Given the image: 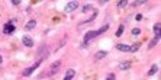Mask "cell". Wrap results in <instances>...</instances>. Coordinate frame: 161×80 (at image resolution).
I'll list each match as a JSON object with an SVG mask.
<instances>
[{
	"label": "cell",
	"mask_w": 161,
	"mask_h": 80,
	"mask_svg": "<svg viewBox=\"0 0 161 80\" xmlns=\"http://www.w3.org/2000/svg\"><path fill=\"white\" fill-rule=\"evenodd\" d=\"M35 26H36V20H35V19H32V20H29V22L25 25V29H28V31H29V29H33Z\"/></svg>",
	"instance_id": "13"
},
{
	"label": "cell",
	"mask_w": 161,
	"mask_h": 80,
	"mask_svg": "<svg viewBox=\"0 0 161 80\" xmlns=\"http://www.w3.org/2000/svg\"><path fill=\"white\" fill-rule=\"evenodd\" d=\"M97 15H99V12H97V10H94V12H93V15H92V16H90L89 19H86V20L80 22V23H78V26H81V25H86V23H90V22H93V20H94V19L97 17Z\"/></svg>",
	"instance_id": "8"
},
{
	"label": "cell",
	"mask_w": 161,
	"mask_h": 80,
	"mask_svg": "<svg viewBox=\"0 0 161 80\" xmlns=\"http://www.w3.org/2000/svg\"><path fill=\"white\" fill-rule=\"evenodd\" d=\"M106 79H107V80H115V79H116V76H115L113 73H109V74L106 76Z\"/></svg>",
	"instance_id": "18"
},
{
	"label": "cell",
	"mask_w": 161,
	"mask_h": 80,
	"mask_svg": "<svg viewBox=\"0 0 161 80\" xmlns=\"http://www.w3.org/2000/svg\"><path fill=\"white\" fill-rule=\"evenodd\" d=\"M109 29V25L106 23V25H103V26H100L97 31H89V32H86V35H84V38H83V44H81V47L83 48H87L89 47V42L93 39V38H96V36H99L100 33H103V32H106Z\"/></svg>",
	"instance_id": "1"
},
{
	"label": "cell",
	"mask_w": 161,
	"mask_h": 80,
	"mask_svg": "<svg viewBox=\"0 0 161 80\" xmlns=\"http://www.w3.org/2000/svg\"><path fill=\"white\" fill-rule=\"evenodd\" d=\"M126 4H128V1H119V3H118V7L122 9V7H125Z\"/></svg>",
	"instance_id": "19"
},
{
	"label": "cell",
	"mask_w": 161,
	"mask_h": 80,
	"mask_svg": "<svg viewBox=\"0 0 161 80\" xmlns=\"http://www.w3.org/2000/svg\"><path fill=\"white\" fill-rule=\"evenodd\" d=\"M60 68H61V61H54L52 65H51V70H49V73H48V77L57 74V73L60 71Z\"/></svg>",
	"instance_id": "5"
},
{
	"label": "cell",
	"mask_w": 161,
	"mask_h": 80,
	"mask_svg": "<svg viewBox=\"0 0 161 80\" xmlns=\"http://www.w3.org/2000/svg\"><path fill=\"white\" fill-rule=\"evenodd\" d=\"M123 31H125V26H123V25H121V26H119V28H118V31H116V32H115V35H116V36H118V38H119V36H121V35H122V33H123Z\"/></svg>",
	"instance_id": "15"
},
{
	"label": "cell",
	"mask_w": 161,
	"mask_h": 80,
	"mask_svg": "<svg viewBox=\"0 0 161 80\" xmlns=\"http://www.w3.org/2000/svg\"><path fill=\"white\" fill-rule=\"evenodd\" d=\"M22 42H23V45L28 47V48H32V47H33V39H32L31 36H23V38H22Z\"/></svg>",
	"instance_id": "9"
},
{
	"label": "cell",
	"mask_w": 161,
	"mask_h": 80,
	"mask_svg": "<svg viewBox=\"0 0 161 80\" xmlns=\"http://www.w3.org/2000/svg\"><path fill=\"white\" fill-rule=\"evenodd\" d=\"M1 63H3V58H1V55H0V64H1Z\"/></svg>",
	"instance_id": "24"
},
{
	"label": "cell",
	"mask_w": 161,
	"mask_h": 80,
	"mask_svg": "<svg viewBox=\"0 0 161 80\" xmlns=\"http://www.w3.org/2000/svg\"><path fill=\"white\" fill-rule=\"evenodd\" d=\"M139 33H141V29H139V28H134V29H132V35H134V36H138Z\"/></svg>",
	"instance_id": "17"
},
{
	"label": "cell",
	"mask_w": 161,
	"mask_h": 80,
	"mask_svg": "<svg viewBox=\"0 0 161 80\" xmlns=\"http://www.w3.org/2000/svg\"><path fill=\"white\" fill-rule=\"evenodd\" d=\"M15 31H16V28H15V25H13V20H7V22L4 23V26H3V33L10 35V33H13Z\"/></svg>",
	"instance_id": "4"
},
{
	"label": "cell",
	"mask_w": 161,
	"mask_h": 80,
	"mask_svg": "<svg viewBox=\"0 0 161 80\" xmlns=\"http://www.w3.org/2000/svg\"><path fill=\"white\" fill-rule=\"evenodd\" d=\"M42 61H44L42 58H39L38 61H35V63H33V65H31V67H28V68H25V70H23L22 76H23V77H29V76H32V73H33V71H35V70L41 65V63H42Z\"/></svg>",
	"instance_id": "3"
},
{
	"label": "cell",
	"mask_w": 161,
	"mask_h": 80,
	"mask_svg": "<svg viewBox=\"0 0 161 80\" xmlns=\"http://www.w3.org/2000/svg\"><path fill=\"white\" fill-rule=\"evenodd\" d=\"M119 68L121 70H129L131 68V61H123L119 64Z\"/></svg>",
	"instance_id": "14"
},
{
	"label": "cell",
	"mask_w": 161,
	"mask_h": 80,
	"mask_svg": "<svg viewBox=\"0 0 161 80\" xmlns=\"http://www.w3.org/2000/svg\"><path fill=\"white\" fill-rule=\"evenodd\" d=\"M99 3H100V4H106V3H107V0H100Z\"/></svg>",
	"instance_id": "23"
},
{
	"label": "cell",
	"mask_w": 161,
	"mask_h": 80,
	"mask_svg": "<svg viewBox=\"0 0 161 80\" xmlns=\"http://www.w3.org/2000/svg\"><path fill=\"white\" fill-rule=\"evenodd\" d=\"M158 41H160V33H155V36L148 42V49H153V48L158 44Z\"/></svg>",
	"instance_id": "7"
},
{
	"label": "cell",
	"mask_w": 161,
	"mask_h": 80,
	"mask_svg": "<svg viewBox=\"0 0 161 80\" xmlns=\"http://www.w3.org/2000/svg\"><path fill=\"white\" fill-rule=\"evenodd\" d=\"M106 55H107V51H103V49H100V51H97V52H96V55H94V61H99V60L105 58Z\"/></svg>",
	"instance_id": "10"
},
{
	"label": "cell",
	"mask_w": 161,
	"mask_h": 80,
	"mask_svg": "<svg viewBox=\"0 0 161 80\" xmlns=\"http://www.w3.org/2000/svg\"><path fill=\"white\" fill-rule=\"evenodd\" d=\"M139 42H137L135 45H125V44H118L116 45V49L118 51H126V52H137L139 49Z\"/></svg>",
	"instance_id": "2"
},
{
	"label": "cell",
	"mask_w": 161,
	"mask_h": 80,
	"mask_svg": "<svg viewBox=\"0 0 161 80\" xmlns=\"http://www.w3.org/2000/svg\"><path fill=\"white\" fill-rule=\"evenodd\" d=\"M76 76V70L74 68H68L67 71H65V76H64V80H70V79H73Z\"/></svg>",
	"instance_id": "11"
},
{
	"label": "cell",
	"mask_w": 161,
	"mask_h": 80,
	"mask_svg": "<svg viewBox=\"0 0 161 80\" xmlns=\"http://www.w3.org/2000/svg\"><path fill=\"white\" fill-rule=\"evenodd\" d=\"M77 7H78V1H68V3H67V6H65V12H67V13L74 12Z\"/></svg>",
	"instance_id": "6"
},
{
	"label": "cell",
	"mask_w": 161,
	"mask_h": 80,
	"mask_svg": "<svg viewBox=\"0 0 161 80\" xmlns=\"http://www.w3.org/2000/svg\"><path fill=\"white\" fill-rule=\"evenodd\" d=\"M92 9H93V6H92V4H86V6L81 9V12H83V13H86V12H89V10H92Z\"/></svg>",
	"instance_id": "16"
},
{
	"label": "cell",
	"mask_w": 161,
	"mask_h": 80,
	"mask_svg": "<svg viewBox=\"0 0 161 80\" xmlns=\"http://www.w3.org/2000/svg\"><path fill=\"white\" fill-rule=\"evenodd\" d=\"M154 32H155V33H160V23H155V25H154Z\"/></svg>",
	"instance_id": "20"
},
{
	"label": "cell",
	"mask_w": 161,
	"mask_h": 80,
	"mask_svg": "<svg viewBox=\"0 0 161 80\" xmlns=\"http://www.w3.org/2000/svg\"><path fill=\"white\" fill-rule=\"evenodd\" d=\"M20 3H22L20 0H12V4H13V6H19Z\"/></svg>",
	"instance_id": "21"
},
{
	"label": "cell",
	"mask_w": 161,
	"mask_h": 80,
	"mask_svg": "<svg viewBox=\"0 0 161 80\" xmlns=\"http://www.w3.org/2000/svg\"><path fill=\"white\" fill-rule=\"evenodd\" d=\"M141 19H142V15H141V13H138V15L135 16V20H141Z\"/></svg>",
	"instance_id": "22"
},
{
	"label": "cell",
	"mask_w": 161,
	"mask_h": 80,
	"mask_svg": "<svg viewBox=\"0 0 161 80\" xmlns=\"http://www.w3.org/2000/svg\"><path fill=\"white\" fill-rule=\"evenodd\" d=\"M157 71H158V64H153V67L150 68V71L147 73V76H148V77H153Z\"/></svg>",
	"instance_id": "12"
}]
</instances>
